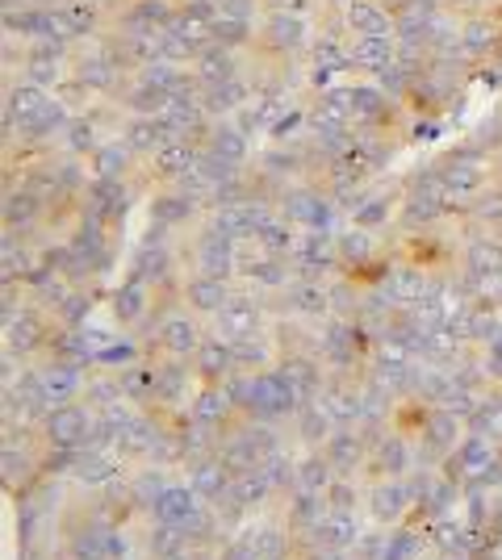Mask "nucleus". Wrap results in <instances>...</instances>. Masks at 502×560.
<instances>
[{
    "instance_id": "nucleus-1",
    "label": "nucleus",
    "mask_w": 502,
    "mask_h": 560,
    "mask_svg": "<svg viewBox=\"0 0 502 560\" xmlns=\"http://www.w3.org/2000/svg\"><path fill=\"white\" fill-rule=\"evenodd\" d=\"M343 30H348V38H394L398 18L385 9L382 0H348L343 4Z\"/></svg>"
},
{
    "instance_id": "nucleus-2",
    "label": "nucleus",
    "mask_w": 502,
    "mask_h": 560,
    "mask_svg": "<svg viewBox=\"0 0 502 560\" xmlns=\"http://www.w3.org/2000/svg\"><path fill=\"white\" fill-rule=\"evenodd\" d=\"M72 75V63L63 55H55L50 47H38V43H25V59H22V80L38 84V89H50L59 93V84Z\"/></svg>"
},
{
    "instance_id": "nucleus-3",
    "label": "nucleus",
    "mask_w": 502,
    "mask_h": 560,
    "mask_svg": "<svg viewBox=\"0 0 502 560\" xmlns=\"http://www.w3.org/2000/svg\"><path fill=\"white\" fill-rule=\"evenodd\" d=\"M398 59V38H348V71L377 80Z\"/></svg>"
},
{
    "instance_id": "nucleus-4",
    "label": "nucleus",
    "mask_w": 502,
    "mask_h": 560,
    "mask_svg": "<svg viewBox=\"0 0 502 560\" xmlns=\"http://www.w3.org/2000/svg\"><path fill=\"white\" fill-rule=\"evenodd\" d=\"M197 160H201V151L189 139H167L160 151L147 155V167H151L155 180H180L185 172L197 167Z\"/></svg>"
},
{
    "instance_id": "nucleus-5",
    "label": "nucleus",
    "mask_w": 502,
    "mask_h": 560,
    "mask_svg": "<svg viewBox=\"0 0 502 560\" xmlns=\"http://www.w3.org/2000/svg\"><path fill=\"white\" fill-rule=\"evenodd\" d=\"M189 71L197 75V84L201 89H210V84H222V80H235V75H243V55H235V50H226V47H206L197 59L189 63Z\"/></svg>"
},
{
    "instance_id": "nucleus-6",
    "label": "nucleus",
    "mask_w": 502,
    "mask_h": 560,
    "mask_svg": "<svg viewBox=\"0 0 502 560\" xmlns=\"http://www.w3.org/2000/svg\"><path fill=\"white\" fill-rule=\"evenodd\" d=\"M167 139H176V135L167 130L164 117L126 114V126H121V142H126L135 155H151V151H160Z\"/></svg>"
},
{
    "instance_id": "nucleus-7",
    "label": "nucleus",
    "mask_w": 502,
    "mask_h": 560,
    "mask_svg": "<svg viewBox=\"0 0 502 560\" xmlns=\"http://www.w3.org/2000/svg\"><path fill=\"white\" fill-rule=\"evenodd\" d=\"M55 142H59L68 155H96V147H101L93 117H80V114H72V121L63 126V135H59Z\"/></svg>"
},
{
    "instance_id": "nucleus-8",
    "label": "nucleus",
    "mask_w": 502,
    "mask_h": 560,
    "mask_svg": "<svg viewBox=\"0 0 502 560\" xmlns=\"http://www.w3.org/2000/svg\"><path fill=\"white\" fill-rule=\"evenodd\" d=\"M135 160H139V155H135V151L118 139V142H101V147H96L93 167L105 176V180H118L121 172H130V164H135Z\"/></svg>"
},
{
    "instance_id": "nucleus-9",
    "label": "nucleus",
    "mask_w": 502,
    "mask_h": 560,
    "mask_svg": "<svg viewBox=\"0 0 502 560\" xmlns=\"http://www.w3.org/2000/svg\"><path fill=\"white\" fill-rule=\"evenodd\" d=\"M189 298H192V305H201V310H218V305L226 302V293H222L218 280H197V284H189Z\"/></svg>"
},
{
    "instance_id": "nucleus-10",
    "label": "nucleus",
    "mask_w": 502,
    "mask_h": 560,
    "mask_svg": "<svg viewBox=\"0 0 502 560\" xmlns=\"http://www.w3.org/2000/svg\"><path fill=\"white\" fill-rule=\"evenodd\" d=\"M327 4H348V0H327Z\"/></svg>"
}]
</instances>
